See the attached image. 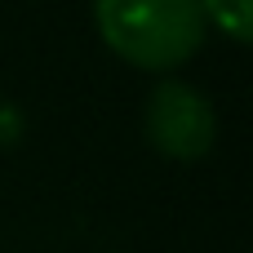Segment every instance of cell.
I'll return each instance as SVG.
<instances>
[{
	"instance_id": "obj_1",
	"label": "cell",
	"mask_w": 253,
	"mask_h": 253,
	"mask_svg": "<svg viewBox=\"0 0 253 253\" xmlns=\"http://www.w3.org/2000/svg\"><path fill=\"white\" fill-rule=\"evenodd\" d=\"M102 44L142 71H173L205 44L200 0H93Z\"/></svg>"
},
{
	"instance_id": "obj_2",
	"label": "cell",
	"mask_w": 253,
	"mask_h": 253,
	"mask_svg": "<svg viewBox=\"0 0 253 253\" xmlns=\"http://www.w3.org/2000/svg\"><path fill=\"white\" fill-rule=\"evenodd\" d=\"M147 142L169 160H200L218 138V116L209 98L182 80H160L147 98Z\"/></svg>"
},
{
	"instance_id": "obj_3",
	"label": "cell",
	"mask_w": 253,
	"mask_h": 253,
	"mask_svg": "<svg viewBox=\"0 0 253 253\" xmlns=\"http://www.w3.org/2000/svg\"><path fill=\"white\" fill-rule=\"evenodd\" d=\"M200 9H205V22L227 31L236 44L253 40V0H200Z\"/></svg>"
}]
</instances>
